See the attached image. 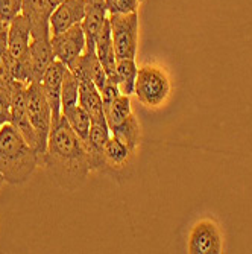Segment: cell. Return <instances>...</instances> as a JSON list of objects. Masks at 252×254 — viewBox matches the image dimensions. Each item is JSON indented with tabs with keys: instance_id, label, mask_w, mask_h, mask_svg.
Segmentation results:
<instances>
[{
	"instance_id": "6da1fadb",
	"label": "cell",
	"mask_w": 252,
	"mask_h": 254,
	"mask_svg": "<svg viewBox=\"0 0 252 254\" xmlns=\"http://www.w3.org/2000/svg\"><path fill=\"white\" fill-rule=\"evenodd\" d=\"M43 165L67 192L78 190L91 172L84 143L64 116L52 122Z\"/></svg>"
},
{
	"instance_id": "7a4b0ae2",
	"label": "cell",
	"mask_w": 252,
	"mask_h": 254,
	"mask_svg": "<svg viewBox=\"0 0 252 254\" xmlns=\"http://www.w3.org/2000/svg\"><path fill=\"white\" fill-rule=\"evenodd\" d=\"M40 165L37 151L11 124L0 128V172L9 184L28 181Z\"/></svg>"
},
{
	"instance_id": "3957f363",
	"label": "cell",
	"mask_w": 252,
	"mask_h": 254,
	"mask_svg": "<svg viewBox=\"0 0 252 254\" xmlns=\"http://www.w3.org/2000/svg\"><path fill=\"white\" fill-rule=\"evenodd\" d=\"M26 107L29 122L38 138V155L40 165L44 163L46 149H48V140L52 128V108L46 99L40 82H31L26 88Z\"/></svg>"
},
{
	"instance_id": "277c9868",
	"label": "cell",
	"mask_w": 252,
	"mask_h": 254,
	"mask_svg": "<svg viewBox=\"0 0 252 254\" xmlns=\"http://www.w3.org/2000/svg\"><path fill=\"white\" fill-rule=\"evenodd\" d=\"M108 20L117 60H135L139 48V14H109Z\"/></svg>"
},
{
	"instance_id": "5b68a950",
	"label": "cell",
	"mask_w": 252,
	"mask_h": 254,
	"mask_svg": "<svg viewBox=\"0 0 252 254\" xmlns=\"http://www.w3.org/2000/svg\"><path fill=\"white\" fill-rule=\"evenodd\" d=\"M134 93L143 105L156 108L169 98L170 81L167 75L156 67H142L137 73Z\"/></svg>"
},
{
	"instance_id": "8992f818",
	"label": "cell",
	"mask_w": 252,
	"mask_h": 254,
	"mask_svg": "<svg viewBox=\"0 0 252 254\" xmlns=\"http://www.w3.org/2000/svg\"><path fill=\"white\" fill-rule=\"evenodd\" d=\"M50 43H52L55 58L59 60L67 68L72 70L79 57L84 54L87 46L82 25L79 23V25H75L73 28L67 29L61 34L50 35Z\"/></svg>"
},
{
	"instance_id": "52a82bcc",
	"label": "cell",
	"mask_w": 252,
	"mask_h": 254,
	"mask_svg": "<svg viewBox=\"0 0 252 254\" xmlns=\"http://www.w3.org/2000/svg\"><path fill=\"white\" fill-rule=\"evenodd\" d=\"M26 88L28 84L15 81L11 91V121L9 124L25 137V140L37 151L38 154V138L29 122L28 107H26ZM40 157V155H38Z\"/></svg>"
},
{
	"instance_id": "ba28073f",
	"label": "cell",
	"mask_w": 252,
	"mask_h": 254,
	"mask_svg": "<svg viewBox=\"0 0 252 254\" xmlns=\"http://www.w3.org/2000/svg\"><path fill=\"white\" fill-rule=\"evenodd\" d=\"M190 254H219L222 253V233L213 219L196 222L189 236Z\"/></svg>"
},
{
	"instance_id": "9c48e42d",
	"label": "cell",
	"mask_w": 252,
	"mask_h": 254,
	"mask_svg": "<svg viewBox=\"0 0 252 254\" xmlns=\"http://www.w3.org/2000/svg\"><path fill=\"white\" fill-rule=\"evenodd\" d=\"M65 72H67V67L59 60H55L48 67V70L44 72L41 82H40L41 88H43V93L52 108V122L58 121L62 116L61 90H62V81H64Z\"/></svg>"
},
{
	"instance_id": "30bf717a",
	"label": "cell",
	"mask_w": 252,
	"mask_h": 254,
	"mask_svg": "<svg viewBox=\"0 0 252 254\" xmlns=\"http://www.w3.org/2000/svg\"><path fill=\"white\" fill-rule=\"evenodd\" d=\"M85 15V3L84 0H64L62 3L53 8L49 26H50V35L61 34L67 29L73 28L75 25H79Z\"/></svg>"
},
{
	"instance_id": "8fae6325",
	"label": "cell",
	"mask_w": 252,
	"mask_h": 254,
	"mask_svg": "<svg viewBox=\"0 0 252 254\" xmlns=\"http://www.w3.org/2000/svg\"><path fill=\"white\" fill-rule=\"evenodd\" d=\"M53 6L49 0H23L21 14L28 17L32 25V38L50 37L49 18Z\"/></svg>"
},
{
	"instance_id": "7c38bea8",
	"label": "cell",
	"mask_w": 252,
	"mask_h": 254,
	"mask_svg": "<svg viewBox=\"0 0 252 254\" xmlns=\"http://www.w3.org/2000/svg\"><path fill=\"white\" fill-rule=\"evenodd\" d=\"M31 41H32V25L29 18L20 12L9 23L8 28V52L12 61L28 54Z\"/></svg>"
},
{
	"instance_id": "4fadbf2b",
	"label": "cell",
	"mask_w": 252,
	"mask_h": 254,
	"mask_svg": "<svg viewBox=\"0 0 252 254\" xmlns=\"http://www.w3.org/2000/svg\"><path fill=\"white\" fill-rule=\"evenodd\" d=\"M85 15L82 20V29L85 34L88 48H96V40L108 20V9L105 0H84Z\"/></svg>"
},
{
	"instance_id": "5bb4252c",
	"label": "cell",
	"mask_w": 252,
	"mask_h": 254,
	"mask_svg": "<svg viewBox=\"0 0 252 254\" xmlns=\"http://www.w3.org/2000/svg\"><path fill=\"white\" fill-rule=\"evenodd\" d=\"M72 72L75 73V76L78 79L79 78L91 79L99 90H102L108 81V76H106L103 67L101 64V60L96 54V48H88V46H85L84 54L76 61L75 67L72 68Z\"/></svg>"
},
{
	"instance_id": "9a60e30c",
	"label": "cell",
	"mask_w": 252,
	"mask_h": 254,
	"mask_svg": "<svg viewBox=\"0 0 252 254\" xmlns=\"http://www.w3.org/2000/svg\"><path fill=\"white\" fill-rule=\"evenodd\" d=\"M78 104L90 114L91 122H106L101 90L88 78H79Z\"/></svg>"
},
{
	"instance_id": "2e32d148",
	"label": "cell",
	"mask_w": 252,
	"mask_h": 254,
	"mask_svg": "<svg viewBox=\"0 0 252 254\" xmlns=\"http://www.w3.org/2000/svg\"><path fill=\"white\" fill-rule=\"evenodd\" d=\"M96 54L101 60V64L108 76V79L117 82L116 76V65H117V57L116 51H114V43L109 28V20L105 21V25L96 40Z\"/></svg>"
},
{
	"instance_id": "e0dca14e",
	"label": "cell",
	"mask_w": 252,
	"mask_h": 254,
	"mask_svg": "<svg viewBox=\"0 0 252 254\" xmlns=\"http://www.w3.org/2000/svg\"><path fill=\"white\" fill-rule=\"evenodd\" d=\"M29 54H31L32 67H34V78H35L34 82H41L44 72L48 70V67L56 60L53 49H52L50 37L32 38L31 46H29Z\"/></svg>"
},
{
	"instance_id": "ac0fdd59",
	"label": "cell",
	"mask_w": 252,
	"mask_h": 254,
	"mask_svg": "<svg viewBox=\"0 0 252 254\" xmlns=\"http://www.w3.org/2000/svg\"><path fill=\"white\" fill-rule=\"evenodd\" d=\"M109 131L114 137H117L120 142H123L132 152L140 143V127L134 114H129L122 124L116 125Z\"/></svg>"
},
{
	"instance_id": "d6986e66",
	"label": "cell",
	"mask_w": 252,
	"mask_h": 254,
	"mask_svg": "<svg viewBox=\"0 0 252 254\" xmlns=\"http://www.w3.org/2000/svg\"><path fill=\"white\" fill-rule=\"evenodd\" d=\"M131 154H132V151L123 142H120L117 137H114L112 134L103 146V157H105L108 169L125 166Z\"/></svg>"
},
{
	"instance_id": "ffe728a7",
	"label": "cell",
	"mask_w": 252,
	"mask_h": 254,
	"mask_svg": "<svg viewBox=\"0 0 252 254\" xmlns=\"http://www.w3.org/2000/svg\"><path fill=\"white\" fill-rule=\"evenodd\" d=\"M103 113H105V119H106L109 129L114 128L116 125H119V124H122L129 114H132L129 96L123 95V93L119 95L111 104L103 107Z\"/></svg>"
},
{
	"instance_id": "44dd1931",
	"label": "cell",
	"mask_w": 252,
	"mask_h": 254,
	"mask_svg": "<svg viewBox=\"0 0 252 254\" xmlns=\"http://www.w3.org/2000/svg\"><path fill=\"white\" fill-rule=\"evenodd\" d=\"M137 73H139V68L134 60H117L116 65V76H117V84L119 88L123 95L131 96L134 93V87H135V79Z\"/></svg>"
},
{
	"instance_id": "7402d4cb",
	"label": "cell",
	"mask_w": 252,
	"mask_h": 254,
	"mask_svg": "<svg viewBox=\"0 0 252 254\" xmlns=\"http://www.w3.org/2000/svg\"><path fill=\"white\" fill-rule=\"evenodd\" d=\"M62 116L65 118V121L68 122L70 128L78 134V137L81 138V140H87L88 134H90V128H91L90 114L78 104L72 108H68L67 111H64Z\"/></svg>"
},
{
	"instance_id": "603a6c76",
	"label": "cell",
	"mask_w": 252,
	"mask_h": 254,
	"mask_svg": "<svg viewBox=\"0 0 252 254\" xmlns=\"http://www.w3.org/2000/svg\"><path fill=\"white\" fill-rule=\"evenodd\" d=\"M78 99H79V79L75 76V73L70 68H67L62 81V90H61V111L64 113L68 108L78 105Z\"/></svg>"
},
{
	"instance_id": "cb8c5ba5",
	"label": "cell",
	"mask_w": 252,
	"mask_h": 254,
	"mask_svg": "<svg viewBox=\"0 0 252 254\" xmlns=\"http://www.w3.org/2000/svg\"><path fill=\"white\" fill-rule=\"evenodd\" d=\"M15 79L12 76V58L8 52V44L0 46V88L12 90Z\"/></svg>"
},
{
	"instance_id": "d4e9b609",
	"label": "cell",
	"mask_w": 252,
	"mask_h": 254,
	"mask_svg": "<svg viewBox=\"0 0 252 254\" xmlns=\"http://www.w3.org/2000/svg\"><path fill=\"white\" fill-rule=\"evenodd\" d=\"M109 137H111V131L106 122H91V128H90V134L87 140L95 148H98L99 151H103V146L108 142Z\"/></svg>"
},
{
	"instance_id": "484cf974",
	"label": "cell",
	"mask_w": 252,
	"mask_h": 254,
	"mask_svg": "<svg viewBox=\"0 0 252 254\" xmlns=\"http://www.w3.org/2000/svg\"><path fill=\"white\" fill-rule=\"evenodd\" d=\"M108 14H129L137 12L140 0H105Z\"/></svg>"
},
{
	"instance_id": "4316f807",
	"label": "cell",
	"mask_w": 252,
	"mask_h": 254,
	"mask_svg": "<svg viewBox=\"0 0 252 254\" xmlns=\"http://www.w3.org/2000/svg\"><path fill=\"white\" fill-rule=\"evenodd\" d=\"M23 0H0V20L9 23L21 12Z\"/></svg>"
},
{
	"instance_id": "83f0119b",
	"label": "cell",
	"mask_w": 252,
	"mask_h": 254,
	"mask_svg": "<svg viewBox=\"0 0 252 254\" xmlns=\"http://www.w3.org/2000/svg\"><path fill=\"white\" fill-rule=\"evenodd\" d=\"M11 91L0 88V128L11 121Z\"/></svg>"
},
{
	"instance_id": "f1b7e54d",
	"label": "cell",
	"mask_w": 252,
	"mask_h": 254,
	"mask_svg": "<svg viewBox=\"0 0 252 254\" xmlns=\"http://www.w3.org/2000/svg\"><path fill=\"white\" fill-rule=\"evenodd\" d=\"M8 28H9L8 23L0 20V46L8 44Z\"/></svg>"
},
{
	"instance_id": "f546056e",
	"label": "cell",
	"mask_w": 252,
	"mask_h": 254,
	"mask_svg": "<svg viewBox=\"0 0 252 254\" xmlns=\"http://www.w3.org/2000/svg\"><path fill=\"white\" fill-rule=\"evenodd\" d=\"M49 2H50V5L55 8V6H58L59 3H62L64 2V0H49Z\"/></svg>"
},
{
	"instance_id": "4dcf8cb0",
	"label": "cell",
	"mask_w": 252,
	"mask_h": 254,
	"mask_svg": "<svg viewBox=\"0 0 252 254\" xmlns=\"http://www.w3.org/2000/svg\"><path fill=\"white\" fill-rule=\"evenodd\" d=\"M3 183H5V177L2 175V172H0V188L3 186Z\"/></svg>"
},
{
	"instance_id": "1f68e13d",
	"label": "cell",
	"mask_w": 252,
	"mask_h": 254,
	"mask_svg": "<svg viewBox=\"0 0 252 254\" xmlns=\"http://www.w3.org/2000/svg\"><path fill=\"white\" fill-rule=\"evenodd\" d=\"M140 2H145V0H140Z\"/></svg>"
}]
</instances>
